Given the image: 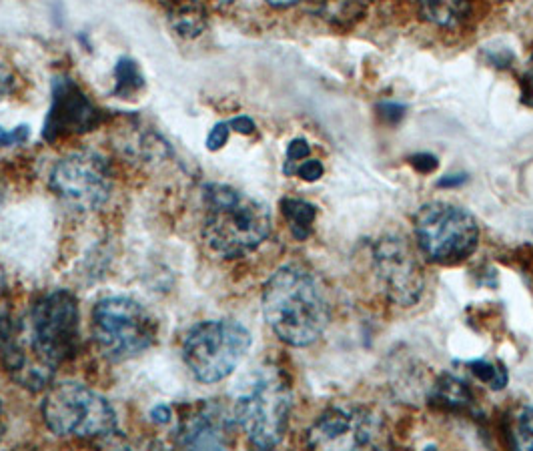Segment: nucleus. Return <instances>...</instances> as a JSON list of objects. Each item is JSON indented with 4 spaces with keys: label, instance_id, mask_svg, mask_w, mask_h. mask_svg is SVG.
Segmentation results:
<instances>
[{
    "label": "nucleus",
    "instance_id": "obj_16",
    "mask_svg": "<svg viewBox=\"0 0 533 451\" xmlns=\"http://www.w3.org/2000/svg\"><path fill=\"white\" fill-rule=\"evenodd\" d=\"M171 27L185 39H195L205 31L207 17L205 11L195 0H179L171 11Z\"/></svg>",
    "mask_w": 533,
    "mask_h": 451
},
{
    "label": "nucleus",
    "instance_id": "obj_11",
    "mask_svg": "<svg viewBox=\"0 0 533 451\" xmlns=\"http://www.w3.org/2000/svg\"><path fill=\"white\" fill-rule=\"evenodd\" d=\"M313 449H369L383 445V421L365 407H331L307 431Z\"/></svg>",
    "mask_w": 533,
    "mask_h": 451
},
{
    "label": "nucleus",
    "instance_id": "obj_28",
    "mask_svg": "<svg viewBox=\"0 0 533 451\" xmlns=\"http://www.w3.org/2000/svg\"><path fill=\"white\" fill-rule=\"evenodd\" d=\"M229 127L241 135H251L255 131V123L249 117H235L229 121Z\"/></svg>",
    "mask_w": 533,
    "mask_h": 451
},
{
    "label": "nucleus",
    "instance_id": "obj_14",
    "mask_svg": "<svg viewBox=\"0 0 533 451\" xmlns=\"http://www.w3.org/2000/svg\"><path fill=\"white\" fill-rule=\"evenodd\" d=\"M421 17L441 29L459 27L469 15L467 0H417Z\"/></svg>",
    "mask_w": 533,
    "mask_h": 451
},
{
    "label": "nucleus",
    "instance_id": "obj_13",
    "mask_svg": "<svg viewBox=\"0 0 533 451\" xmlns=\"http://www.w3.org/2000/svg\"><path fill=\"white\" fill-rule=\"evenodd\" d=\"M97 123L99 113L85 93L71 79H59L53 91V107L45 123V139L57 141L65 135L85 133Z\"/></svg>",
    "mask_w": 533,
    "mask_h": 451
},
{
    "label": "nucleus",
    "instance_id": "obj_5",
    "mask_svg": "<svg viewBox=\"0 0 533 451\" xmlns=\"http://www.w3.org/2000/svg\"><path fill=\"white\" fill-rule=\"evenodd\" d=\"M415 237L423 257L437 265H459L479 245L473 215L457 205L433 201L415 213Z\"/></svg>",
    "mask_w": 533,
    "mask_h": 451
},
{
    "label": "nucleus",
    "instance_id": "obj_18",
    "mask_svg": "<svg viewBox=\"0 0 533 451\" xmlns=\"http://www.w3.org/2000/svg\"><path fill=\"white\" fill-rule=\"evenodd\" d=\"M509 445L515 449H533V407H521L507 423Z\"/></svg>",
    "mask_w": 533,
    "mask_h": 451
},
{
    "label": "nucleus",
    "instance_id": "obj_33",
    "mask_svg": "<svg viewBox=\"0 0 533 451\" xmlns=\"http://www.w3.org/2000/svg\"><path fill=\"white\" fill-rule=\"evenodd\" d=\"M5 291H7V279H5V273H3V269H0V301H3V297H5Z\"/></svg>",
    "mask_w": 533,
    "mask_h": 451
},
{
    "label": "nucleus",
    "instance_id": "obj_3",
    "mask_svg": "<svg viewBox=\"0 0 533 451\" xmlns=\"http://www.w3.org/2000/svg\"><path fill=\"white\" fill-rule=\"evenodd\" d=\"M203 235L211 251L225 259H237L255 251L273 229L271 211L259 199L229 185L205 189Z\"/></svg>",
    "mask_w": 533,
    "mask_h": 451
},
{
    "label": "nucleus",
    "instance_id": "obj_9",
    "mask_svg": "<svg viewBox=\"0 0 533 451\" xmlns=\"http://www.w3.org/2000/svg\"><path fill=\"white\" fill-rule=\"evenodd\" d=\"M51 187L71 209L81 213L97 211L111 197V169L99 153L79 151L57 163Z\"/></svg>",
    "mask_w": 533,
    "mask_h": 451
},
{
    "label": "nucleus",
    "instance_id": "obj_19",
    "mask_svg": "<svg viewBox=\"0 0 533 451\" xmlns=\"http://www.w3.org/2000/svg\"><path fill=\"white\" fill-rule=\"evenodd\" d=\"M467 367L481 383H485L493 391L505 389L509 381V375L503 363L489 361V359H473V361H467Z\"/></svg>",
    "mask_w": 533,
    "mask_h": 451
},
{
    "label": "nucleus",
    "instance_id": "obj_20",
    "mask_svg": "<svg viewBox=\"0 0 533 451\" xmlns=\"http://www.w3.org/2000/svg\"><path fill=\"white\" fill-rule=\"evenodd\" d=\"M115 79H117L115 93L121 95L123 99L131 97L133 93H139L145 87V77H143L139 65L131 59L119 61V65L115 67Z\"/></svg>",
    "mask_w": 533,
    "mask_h": 451
},
{
    "label": "nucleus",
    "instance_id": "obj_29",
    "mask_svg": "<svg viewBox=\"0 0 533 451\" xmlns=\"http://www.w3.org/2000/svg\"><path fill=\"white\" fill-rule=\"evenodd\" d=\"M467 181V175L465 173H457V175H445L437 181V187L441 189H451V187H459Z\"/></svg>",
    "mask_w": 533,
    "mask_h": 451
},
{
    "label": "nucleus",
    "instance_id": "obj_32",
    "mask_svg": "<svg viewBox=\"0 0 533 451\" xmlns=\"http://www.w3.org/2000/svg\"><path fill=\"white\" fill-rule=\"evenodd\" d=\"M267 3L271 7H277V9H287V7L295 5V3H299V0H267Z\"/></svg>",
    "mask_w": 533,
    "mask_h": 451
},
{
    "label": "nucleus",
    "instance_id": "obj_12",
    "mask_svg": "<svg viewBox=\"0 0 533 451\" xmlns=\"http://www.w3.org/2000/svg\"><path fill=\"white\" fill-rule=\"evenodd\" d=\"M235 415L219 401H201L179 419L175 441L189 449H225L233 441Z\"/></svg>",
    "mask_w": 533,
    "mask_h": 451
},
{
    "label": "nucleus",
    "instance_id": "obj_22",
    "mask_svg": "<svg viewBox=\"0 0 533 451\" xmlns=\"http://www.w3.org/2000/svg\"><path fill=\"white\" fill-rule=\"evenodd\" d=\"M309 153H311V147H309V143H307V141H303V139H295V141H291V143H289V147H287V163L295 167L297 163H301L303 159H307V157H309ZM293 167H287V169H285V173L289 175V171H291Z\"/></svg>",
    "mask_w": 533,
    "mask_h": 451
},
{
    "label": "nucleus",
    "instance_id": "obj_17",
    "mask_svg": "<svg viewBox=\"0 0 533 451\" xmlns=\"http://www.w3.org/2000/svg\"><path fill=\"white\" fill-rule=\"evenodd\" d=\"M281 209L283 215L289 223V229L293 233V237L297 241H305L311 231H313V223L317 217V209L315 205L303 201V199H283L281 201Z\"/></svg>",
    "mask_w": 533,
    "mask_h": 451
},
{
    "label": "nucleus",
    "instance_id": "obj_27",
    "mask_svg": "<svg viewBox=\"0 0 533 451\" xmlns=\"http://www.w3.org/2000/svg\"><path fill=\"white\" fill-rule=\"evenodd\" d=\"M409 163L419 171V173H431L437 169V159L429 153H421V155H413L409 159Z\"/></svg>",
    "mask_w": 533,
    "mask_h": 451
},
{
    "label": "nucleus",
    "instance_id": "obj_30",
    "mask_svg": "<svg viewBox=\"0 0 533 451\" xmlns=\"http://www.w3.org/2000/svg\"><path fill=\"white\" fill-rule=\"evenodd\" d=\"M151 417H153L155 421H159V423H167V421H171L173 413H171V409H169L167 405H157V407L153 409Z\"/></svg>",
    "mask_w": 533,
    "mask_h": 451
},
{
    "label": "nucleus",
    "instance_id": "obj_15",
    "mask_svg": "<svg viewBox=\"0 0 533 451\" xmlns=\"http://www.w3.org/2000/svg\"><path fill=\"white\" fill-rule=\"evenodd\" d=\"M429 401L445 411H465V409H471L473 399H471V391L461 379L445 373L435 383Z\"/></svg>",
    "mask_w": 533,
    "mask_h": 451
},
{
    "label": "nucleus",
    "instance_id": "obj_8",
    "mask_svg": "<svg viewBox=\"0 0 533 451\" xmlns=\"http://www.w3.org/2000/svg\"><path fill=\"white\" fill-rule=\"evenodd\" d=\"M47 425L63 437H107L117 431L111 403L81 383L55 385L43 403Z\"/></svg>",
    "mask_w": 533,
    "mask_h": 451
},
{
    "label": "nucleus",
    "instance_id": "obj_1",
    "mask_svg": "<svg viewBox=\"0 0 533 451\" xmlns=\"http://www.w3.org/2000/svg\"><path fill=\"white\" fill-rule=\"evenodd\" d=\"M79 337L81 313L75 295L53 291L35 303L27 319L13 321L3 363L23 387L43 389L57 367L77 353Z\"/></svg>",
    "mask_w": 533,
    "mask_h": 451
},
{
    "label": "nucleus",
    "instance_id": "obj_6",
    "mask_svg": "<svg viewBox=\"0 0 533 451\" xmlns=\"http://www.w3.org/2000/svg\"><path fill=\"white\" fill-rule=\"evenodd\" d=\"M251 333L233 319H215L195 325L183 343V357L191 373L203 383L229 377L245 359Z\"/></svg>",
    "mask_w": 533,
    "mask_h": 451
},
{
    "label": "nucleus",
    "instance_id": "obj_24",
    "mask_svg": "<svg viewBox=\"0 0 533 451\" xmlns=\"http://www.w3.org/2000/svg\"><path fill=\"white\" fill-rule=\"evenodd\" d=\"M229 133H231V127H229V121L227 123H219L211 129L209 137H207V149L209 151H219L225 147L227 139H229Z\"/></svg>",
    "mask_w": 533,
    "mask_h": 451
},
{
    "label": "nucleus",
    "instance_id": "obj_26",
    "mask_svg": "<svg viewBox=\"0 0 533 451\" xmlns=\"http://www.w3.org/2000/svg\"><path fill=\"white\" fill-rule=\"evenodd\" d=\"M377 111L389 123H399L405 117V107L403 105H397V103H381L377 107Z\"/></svg>",
    "mask_w": 533,
    "mask_h": 451
},
{
    "label": "nucleus",
    "instance_id": "obj_10",
    "mask_svg": "<svg viewBox=\"0 0 533 451\" xmlns=\"http://www.w3.org/2000/svg\"><path fill=\"white\" fill-rule=\"evenodd\" d=\"M371 257L375 277L389 301L401 307H411L421 299L425 289L423 267L401 237H381L373 245Z\"/></svg>",
    "mask_w": 533,
    "mask_h": 451
},
{
    "label": "nucleus",
    "instance_id": "obj_31",
    "mask_svg": "<svg viewBox=\"0 0 533 451\" xmlns=\"http://www.w3.org/2000/svg\"><path fill=\"white\" fill-rule=\"evenodd\" d=\"M11 325H13V321L9 317H0V349H3V343H5L7 335H9Z\"/></svg>",
    "mask_w": 533,
    "mask_h": 451
},
{
    "label": "nucleus",
    "instance_id": "obj_7",
    "mask_svg": "<svg viewBox=\"0 0 533 451\" xmlns=\"http://www.w3.org/2000/svg\"><path fill=\"white\" fill-rule=\"evenodd\" d=\"M93 337L107 359L125 361L155 343L157 321L131 297H107L93 309Z\"/></svg>",
    "mask_w": 533,
    "mask_h": 451
},
{
    "label": "nucleus",
    "instance_id": "obj_2",
    "mask_svg": "<svg viewBox=\"0 0 533 451\" xmlns=\"http://www.w3.org/2000/svg\"><path fill=\"white\" fill-rule=\"evenodd\" d=\"M263 313L273 333L293 347L315 343L331 319L323 283L303 265H285L271 275L263 289Z\"/></svg>",
    "mask_w": 533,
    "mask_h": 451
},
{
    "label": "nucleus",
    "instance_id": "obj_21",
    "mask_svg": "<svg viewBox=\"0 0 533 451\" xmlns=\"http://www.w3.org/2000/svg\"><path fill=\"white\" fill-rule=\"evenodd\" d=\"M289 175H299L303 181L313 183V181H319V179L323 177V165H321V161H317V159L301 161L299 165H295V167L289 171Z\"/></svg>",
    "mask_w": 533,
    "mask_h": 451
},
{
    "label": "nucleus",
    "instance_id": "obj_23",
    "mask_svg": "<svg viewBox=\"0 0 533 451\" xmlns=\"http://www.w3.org/2000/svg\"><path fill=\"white\" fill-rule=\"evenodd\" d=\"M31 135V129L27 125H21L17 127L15 131H5L3 127H0V147H11V145H23L27 143Z\"/></svg>",
    "mask_w": 533,
    "mask_h": 451
},
{
    "label": "nucleus",
    "instance_id": "obj_34",
    "mask_svg": "<svg viewBox=\"0 0 533 451\" xmlns=\"http://www.w3.org/2000/svg\"><path fill=\"white\" fill-rule=\"evenodd\" d=\"M219 3H233V0H219Z\"/></svg>",
    "mask_w": 533,
    "mask_h": 451
},
{
    "label": "nucleus",
    "instance_id": "obj_4",
    "mask_svg": "<svg viewBox=\"0 0 533 451\" xmlns=\"http://www.w3.org/2000/svg\"><path fill=\"white\" fill-rule=\"evenodd\" d=\"M293 391L287 375L273 365L255 369L239 387L235 421L259 449L279 445L287 433Z\"/></svg>",
    "mask_w": 533,
    "mask_h": 451
},
{
    "label": "nucleus",
    "instance_id": "obj_25",
    "mask_svg": "<svg viewBox=\"0 0 533 451\" xmlns=\"http://www.w3.org/2000/svg\"><path fill=\"white\" fill-rule=\"evenodd\" d=\"M521 99L527 107H533V55L529 59V67L521 77Z\"/></svg>",
    "mask_w": 533,
    "mask_h": 451
}]
</instances>
